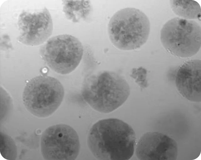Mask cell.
Returning a JSON list of instances; mask_svg holds the SVG:
<instances>
[{
  "mask_svg": "<svg viewBox=\"0 0 201 160\" xmlns=\"http://www.w3.org/2000/svg\"><path fill=\"white\" fill-rule=\"evenodd\" d=\"M132 127L117 119L101 120L90 128L87 144L93 156L101 160H127L133 156L136 143Z\"/></svg>",
  "mask_w": 201,
  "mask_h": 160,
  "instance_id": "1",
  "label": "cell"
},
{
  "mask_svg": "<svg viewBox=\"0 0 201 160\" xmlns=\"http://www.w3.org/2000/svg\"><path fill=\"white\" fill-rule=\"evenodd\" d=\"M82 95L94 110L108 113L114 110L126 100L130 88L122 76L104 71L88 77L85 81Z\"/></svg>",
  "mask_w": 201,
  "mask_h": 160,
  "instance_id": "2",
  "label": "cell"
},
{
  "mask_svg": "<svg viewBox=\"0 0 201 160\" xmlns=\"http://www.w3.org/2000/svg\"><path fill=\"white\" fill-rule=\"evenodd\" d=\"M150 24L146 15L140 10L128 7L116 12L108 26L109 39L112 44L122 50H133L146 42Z\"/></svg>",
  "mask_w": 201,
  "mask_h": 160,
  "instance_id": "3",
  "label": "cell"
},
{
  "mask_svg": "<svg viewBox=\"0 0 201 160\" xmlns=\"http://www.w3.org/2000/svg\"><path fill=\"white\" fill-rule=\"evenodd\" d=\"M64 95L63 87L58 80L39 75L27 83L22 98L24 106L30 113L38 117L45 118L58 108Z\"/></svg>",
  "mask_w": 201,
  "mask_h": 160,
  "instance_id": "4",
  "label": "cell"
},
{
  "mask_svg": "<svg viewBox=\"0 0 201 160\" xmlns=\"http://www.w3.org/2000/svg\"><path fill=\"white\" fill-rule=\"evenodd\" d=\"M161 42L165 48L178 57H191L201 47V27L196 21L176 17L168 21L162 28Z\"/></svg>",
  "mask_w": 201,
  "mask_h": 160,
  "instance_id": "5",
  "label": "cell"
},
{
  "mask_svg": "<svg viewBox=\"0 0 201 160\" xmlns=\"http://www.w3.org/2000/svg\"><path fill=\"white\" fill-rule=\"evenodd\" d=\"M83 51V46L78 39L71 35L62 34L49 39L41 47L40 53L52 70L65 75L78 66Z\"/></svg>",
  "mask_w": 201,
  "mask_h": 160,
  "instance_id": "6",
  "label": "cell"
},
{
  "mask_svg": "<svg viewBox=\"0 0 201 160\" xmlns=\"http://www.w3.org/2000/svg\"><path fill=\"white\" fill-rule=\"evenodd\" d=\"M80 149L78 134L69 125H55L47 128L42 134L41 150L45 160H75Z\"/></svg>",
  "mask_w": 201,
  "mask_h": 160,
  "instance_id": "7",
  "label": "cell"
},
{
  "mask_svg": "<svg viewBox=\"0 0 201 160\" xmlns=\"http://www.w3.org/2000/svg\"><path fill=\"white\" fill-rule=\"evenodd\" d=\"M18 24L19 31L18 40L28 46L43 44L53 32L51 16L46 8L36 12L23 11L18 17Z\"/></svg>",
  "mask_w": 201,
  "mask_h": 160,
  "instance_id": "8",
  "label": "cell"
},
{
  "mask_svg": "<svg viewBox=\"0 0 201 160\" xmlns=\"http://www.w3.org/2000/svg\"><path fill=\"white\" fill-rule=\"evenodd\" d=\"M178 152L175 140L158 132L143 134L137 144L135 154L139 160H176Z\"/></svg>",
  "mask_w": 201,
  "mask_h": 160,
  "instance_id": "9",
  "label": "cell"
},
{
  "mask_svg": "<svg viewBox=\"0 0 201 160\" xmlns=\"http://www.w3.org/2000/svg\"><path fill=\"white\" fill-rule=\"evenodd\" d=\"M201 61L193 60L183 64L178 69L175 84L179 93L190 101L200 102Z\"/></svg>",
  "mask_w": 201,
  "mask_h": 160,
  "instance_id": "10",
  "label": "cell"
},
{
  "mask_svg": "<svg viewBox=\"0 0 201 160\" xmlns=\"http://www.w3.org/2000/svg\"><path fill=\"white\" fill-rule=\"evenodd\" d=\"M170 4L173 12L180 17L186 19L200 18V6L195 1L171 0Z\"/></svg>",
  "mask_w": 201,
  "mask_h": 160,
  "instance_id": "11",
  "label": "cell"
},
{
  "mask_svg": "<svg viewBox=\"0 0 201 160\" xmlns=\"http://www.w3.org/2000/svg\"><path fill=\"white\" fill-rule=\"evenodd\" d=\"M84 1H64L63 11L67 17L74 22L83 18L87 14Z\"/></svg>",
  "mask_w": 201,
  "mask_h": 160,
  "instance_id": "12",
  "label": "cell"
},
{
  "mask_svg": "<svg viewBox=\"0 0 201 160\" xmlns=\"http://www.w3.org/2000/svg\"><path fill=\"white\" fill-rule=\"evenodd\" d=\"M0 153L8 160H15L17 156L16 144L13 139L5 134L0 132Z\"/></svg>",
  "mask_w": 201,
  "mask_h": 160,
  "instance_id": "13",
  "label": "cell"
}]
</instances>
